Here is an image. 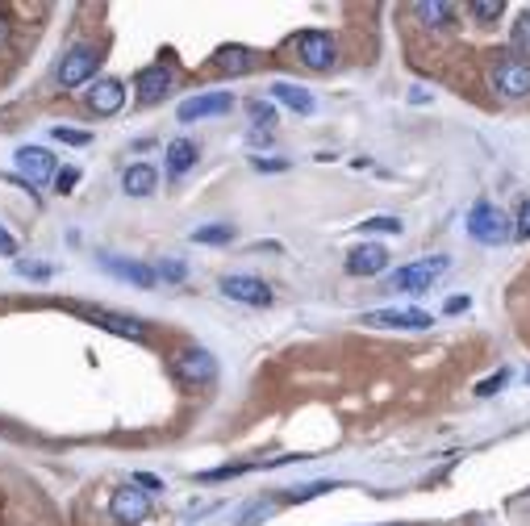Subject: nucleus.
Listing matches in <instances>:
<instances>
[{"label": "nucleus", "instance_id": "1", "mask_svg": "<svg viewBox=\"0 0 530 526\" xmlns=\"http://www.w3.org/2000/svg\"><path fill=\"white\" fill-rule=\"evenodd\" d=\"M489 80L497 88V97L505 100H526L530 97V63L526 59H514V55H497L489 68Z\"/></svg>", "mask_w": 530, "mask_h": 526}, {"label": "nucleus", "instance_id": "2", "mask_svg": "<svg viewBox=\"0 0 530 526\" xmlns=\"http://www.w3.org/2000/svg\"><path fill=\"white\" fill-rule=\"evenodd\" d=\"M447 267H451L447 255H430V259H418V263H409V267H397L384 289L389 292H426V289H435V280L443 276Z\"/></svg>", "mask_w": 530, "mask_h": 526}, {"label": "nucleus", "instance_id": "3", "mask_svg": "<svg viewBox=\"0 0 530 526\" xmlns=\"http://www.w3.org/2000/svg\"><path fill=\"white\" fill-rule=\"evenodd\" d=\"M68 314H76V318H84V322H92V326H100V331H109V334L134 339V343H142V339H147V326H142V322L125 318V314H113V309H105V305L68 301Z\"/></svg>", "mask_w": 530, "mask_h": 526}, {"label": "nucleus", "instance_id": "4", "mask_svg": "<svg viewBox=\"0 0 530 526\" xmlns=\"http://www.w3.org/2000/svg\"><path fill=\"white\" fill-rule=\"evenodd\" d=\"M468 235H472L480 247H502L505 238L514 235V226H510V218H505L497 205L480 201V205H472V213H468Z\"/></svg>", "mask_w": 530, "mask_h": 526}, {"label": "nucleus", "instance_id": "5", "mask_svg": "<svg viewBox=\"0 0 530 526\" xmlns=\"http://www.w3.org/2000/svg\"><path fill=\"white\" fill-rule=\"evenodd\" d=\"M172 372H176L180 385H209L213 376H218V363H213V355L205 351V347H184V351H176L172 355Z\"/></svg>", "mask_w": 530, "mask_h": 526}, {"label": "nucleus", "instance_id": "6", "mask_svg": "<svg viewBox=\"0 0 530 526\" xmlns=\"http://www.w3.org/2000/svg\"><path fill=\"white\" fill-rule=\"evenodd\" d=\"M96 68H100V55L92 46H71L68 55L59 59V84L63 88H80V84H88L96 76Z\"/></svg>", "mask_w": 530, "mask_h": 526}, {"label": "nucleus", "instance_id": "7", "mask_svg": "<svg viewBox=\"0 0 530 526\" xmlns=\"http://www.w3.org/2000/svg\"><path fill=\"white\" fill-rule=\"evenodd\" d=\"M364 326H376V331H430L435 318L426 309H372V314H364Z\"/></svg>", "mask_w": 530, "mask_h": 526}, {"label": "nucleus", "instance_id": "8", "mask_svg": "<svg viewBox=\"0 0 530 526\" xmlns=\"http://www.w3.org/2000/svg\"><path fill=\"white\" fill-rule=\"evenodd\" d=\"M96 263H100L109 276L125 280V284H134V289H155V280H159L155 267H147V263H138V259H122V255H109V251H100Z\"/></svg>", "mask_w": 530, "mask_h": 526}, {"label": "nucleus", "instance_id": "9", "mask_svg": "<svg viewBox=\"0 0 530 526\" xmlns=\"http://www.w3.org/2000/svg\"><path fill=\"white\" fill-rule=\"evenodd\" d=\"M109 514H113V522H122V526L147 522V514H150V493H142L138 485L117 489V493L109 498Z\"/></svg>", "mask_w": 530, "mask_h": 526}, {"label": "nucleus", "instance_id": "10", "mask_svg": "<svg viewBox=\"0 0 530 526\" xmlns=\"http://www.w3.org/2000/svg\"><path fill=\"white\" fill-rule=\"evenodd\" d=\"M297 55H301V63L313 68V71L334 68V38L322 34V29H305V34L297 38Z\"/></svg>", "mask_w": 530, "mask_h": 526}, {"label": "nucleus", "instance_id": "11", "mask_svg": "<svg viewBox=\"0 0 530 526\" xmlns=\"http://www.w3.org/2000/svg\"><path fill=\"white\" fill-rule=\"evenodd\" d=\"M17 171H21L26 184L55 180V155L46 151V147H21V151H17Z\"/></svg>", "mask_w": 530, "mask_h": 526}, {"label": "nucleus", "instance_id": "12", "mask_svg": "<svg viewBox=\"0 0 530 526\" xmlns=\"http://www.w3.org/2000/svg\"><path fill=\"white\" fill-rule=\"evenodd\" d=\"M234 109V97L230 92H201V97H189L184 105L176 109V117L184 125L189 122H201V117H218V113H230Z\"/></svg>", "mask_w": 530, "mask_h": 526}, {"label": "nucleus", "instance_id": "13", "mask_svg": "<svg viewBox=\"0 0 530 526\" xmlns=\"http://www.w3.org/2000/svg\"><path fill=\"white\" fill-rule=\"evenodd\" d=\"M221 292L230 297V301H243V305H255V309H263V305H272V289L263 284L259 276H226L221 280Z\"/></svg>", "mask_w": 530, "mask_h": 526}, {"label": "nucleus", "instance_id": "14", "mask_svg": "<svg viewBox=\"0 0 530 526\" xmlns=\"http://www.w3.org/2000/svg\"><path fill=\"white\" fill-rule=\"evenodd\" d=\"M134 88H138V100L142 105H159V100L172 92V71L164 63H155V68H142L134 76Z\"/></svg>", "mask_w": 530, "mask_h": 526}, {"label": "nucleus", "instance_id": "15", "mask_svg": "<svg viewBox=\"0 0 530 526\" xmlns=\"http://www.w3.org/2000/svg\"><path fill=\"white\" fill-rule=\"evenodd\" d=\"M384 267H389V251H384L381 243H364V247H355L351 255H347V272H351V276H376Z\"/></svg>", "mask_w": 530, "mask_h": 526}, {"label": "nucleus", "instance_id": "16", "mask_svg": "<svg viewBox=\"0 0 530 526\" xmlns=\"http://www.w3.org/2000/svg\"><path fill=\"white\" fill-rule=\"evenodd\" d=\"M122 105H125V88H122V80H96L92 88H88V109L100 113V117L117 113Z\"/></svg>", "mask_w": 530, "mask_h": 526}, {"label": "nucleus", "instance_id": "17", "mask_svg": "<svg viewBox=\"0 0 530 526\" xmlns=\"http://www.w3.org/2000/svg\"><path fill=\"white\" fill-rule=\"evenodd\" d=\"M251 68H255V59H251L246 46H221L218 55H213V71H221V76H243Z\"/></svg>", "mask_w": 530, "mask_h": 526}, {"label": "nucleus", "instance_id": "18", "mask_svg": "<svg viewBox=\"0 0 530 526\" xmlns=\"http://www.w3.org/2000/svg\"><path fill=\"white\" fill-rule=\"evenodd\" d=\"M272 97L280 100V105H288L293 113H301V117H309L313 113L309 88H301V84H272Z\"/></svg>", "mask_w": 530, "mask_h": 526}, {"label": "nucleus", "instance_id": "19", "mask_svg": "<svg viewBox=\"0 0 530 526\" xmlns=\"http://www.w3.org/2000/svg\"><path fill=\"white\" fill-rule=\"evenodd\" d=\"M414 13H418L426 26L443 29V26H451V21H455V13H460V9H455V4H443V0H418V4H414Z\"/></svg>", "mask_w": 530, "mask_h": 526}, {"label": "nucleus", "instance_id": "20", "mask_svg": "<svg viewBox=\"0 0 530 526\" xmlns=\"http://www.w3.org/2000/svg\"><path fill=\"white\" fill-rule=\"evenodd\" d=\"M125 193L130 196H150L155 193V184H159V176H155V167L147 163H134V167H125Z\"/></svg>", "mask_w": 530, "mask_h": 526}, {"label": "nucleus", "instance_id": "21", "mask_svg": "<svg viewBox=\"0 0 530 526\" xmlns=\"http://www.w3.org/2000/svg\"><path fill=\"white\" fill-rule=\"evenodd\" d=\"M192 163H197V142H189V139L167 142V171L172 176H184Z\"/></svg>", "mask_w": 530, "mask_h": 526}, {"label": "nucleus", "instance_id": "22", "mask_svg": "<svg viewBox=\"0 0 530 526\" xmlns=\"http://www.w3.org/2000/svg\"><path fill=\"white\" fill-rule=\"evenodd\" d=\"M192 238H197V243H205V247H218V243H230V238H234V226L230 222L201 226V230H192Z\"/></svg>", "mask_w": 530, "mask_h": 526}, {"label": "nucleus", "instance_id": "23", "mask_svg": "<svg viewBox=\"0 0 530 526\" xmlns=\"http://www.w3.org/2000/svg\"><path fill=\"white\" fill-rule=\"evenodd\" d=\"M502 0H472V4H468V17H472V21H493V17H502Z\"/></svg>", "mask_w": 530, "mask_h": 526}, {"label": "nucleus", "instance_id": "24", "mask_svg": "<svg viewBox=\"0 0 530 526\" xmlns=\"http://www.w3.org/2000/svg\"><path fill=\"white\" fill-rule=\"evenodd\" d=\"M510 38H514V51H518V55H530V9L514 21V34H510Z\"/></svg>", "mask_w": 530, "mask_h": 526}, {"label": "nucleus", "instance_id": "25", "mask_svg": "<svg viewBox=\"0 0 530 526\" xmlns=\"http://www.w3.org/2000/svg\"><path fill=\"white\" fill-rule=\"evenodd\" d=\"M364 230H381V235H401V218L393 213H376V218H367Z\"/></svg>", "mask_w": 530, "mask_h": 526}, {"label": "nucleus", "instance_id": "26", "mask_svg": "<svg viewBox=\"0 0 530 526\" xmlns=\"http://www.w3.org/2000/svg\"><path fill=\"white\" fill-rule=\"evenodd\" d=\"M330 481H317V485H301V489H288L285 493V501H309V498H317V493H330Z\"/></svg>", "mask_w": 530, "mask_h": 526}, {"label": "nucleus", "instance_id": "27", "mask_svg": "<svg viewBox=\"0 0 530 526\" xmlns=\"http://www.w3.org/2000/svg\"><path fill=\"white\" fill-rule=\"evenodd\" d=\"M55 139L68 142V147H88V142H92V134H84V130H68V125H55Z\"/></svg>", "mask_w": 530, "mask_h": 526}, {"label": "nucleus", "instance_id": "28", "mask_svg": "<svg viewBox=\"0 0 530 526\" xmlns=\"http://www.w3.org/2000/svg\"><path fill=\"white\" fill-rule=\"evenodd\" d=\"M505 380H510V372H497V376H489V380H480V385H476V397H493V393H497V388L505 385Z\"/></svg>", "mask_w": 530, "mask_h": 526}, {"label": "nucleus", "instance_id": "29", "mask_svg": "<svg viewBox=\"0 0 530 526\" xmlns=\"http://www.w3.org/2000/svg\"><path fill=\"white\" fill-rule=\"evenodd\" d=\"M251 117H255L259 125H272L276 122V109L268 105V100H251Z\"/></svg>", "mask_w": 530, "mask_h": 526}, {"label": "nucleus", "instance_id": "30", "mask_svg": "<svg viewBox=\"0 0 530 526\" xmlns=\"http://www.w3.org/2000/svg\"><path fill=\"white\" fill-rule=\"evenodd\" d=\"M80 180V171L76 167H63V171H55V193H71V184Z\"/></svg>", "mask_w": 530, "mask_h": 526}, {"label": "nucleus", "instance_id": "31", "mask_svg": "<svg viewBox=\"0 0 530 526\" xmlns=\"http://www.w3.org/2000/svg\"><path fill=\"white\" fill-rule=\"evenodd\" d=\"M251 167H255V171H285L288 159H263V155H251Z\"/></svg>", "mask_w": 530, "mask_h": 526}, {"label": "nucleus", "instance_id": "32", "mask_svg": "<svg viewBox=\"0 0 530 526\" xmlns=\"http://www.w3.org/2000/svg\"><path fill=\"white\" fill-rule=\"evenodd\" d=\"M514 235H518V238H530V201H522V209H518Z\"/></svg>", "mask_w": 530, "mask_h": 526}, {"label": "nucleus", "instance_id": "33", "mask_svg": "<svg viewBox=\"0 0 530 526\" xmlns=\"http://www.w3.org/2000/svg\"><path fill=\"white\" fill-rule=\"evenodd\" d=\"M17 272H21V276H34V280H46L51 276V267H46V263H17Z\"/></svg>", "mask_w": 530, "mask_h": 526}, {"label": "nucleus", "instance_id": "34", "mask_svg": "<svg viewBox=\"0 0 530 526\" xmlns=\"http://www.w3.org/2000/svg\"><path fill=\"white\" fill-rule=\"evenodd\" d=\"M134 485L142 489V493H159V489H164V481H159V476H150V472H138Z\"/></svg>", "mask_w": 530, "mask_h": 526}, {"label": "nucleus", "instance_id": "35", "mask_svg": "<svg viewBox=\"0 0 530 526\" xmlns=\"http://www.w3.org/2000/svg\"><path fill=\"white\" fill-rule=\"evenodd\" d=\"M268 514H272V501H259V506H251L243 514V526H255V518H268Z\"/></svg>", "mask_w": 530, "mask_h": 526}, {"label": "nucleus", "instance_id": "36", "mask_svg": "<svg viewBox=\"0 0 530 526\" xmlns=\"http://www.w3.org/2000/svg\"><path fill=\"white\" fill-rule=\"evenodd\" d=\"M159 276H167V280H184V263H180V259L159 263Z\"/></svg>", "mask_w": 530, "mask_h": 526}, {"label": "nucleus", "instance_id": "37", "mask_svg": "<svg viewBox=\"0 0 530 526\" xmlns=\"http://www.w3.org/2000/svg\"><path fill=\"white\" fill-rule=\"evenodd\" d=\"M0 255H17V238L4 226H0Z\"/></svg>", "mask_w": 530, "mask_h": 526}, {"label": "nucleus", "instance_id": "38", "mask_svg": "<svg viewBox=\"0 0 530 526\" xmlns=\"http://www.w3.org/2000/svg\"><path fill=\"white\" fill-rule=\"evenodd\" d=\"M468 305H472V301H468V297H451V301L443 305V309H447V314H463Z\"/></svg>", "mask_w": 530, "mask_h": 526}, {"label": "nucleus", "instance_id": "39", "mask_svg": "<svg viewBox=\"0 0 530 526\" xmlns=\"http://www.w3.org/2000/svg\"><path fill=\"white\" fill-rule=\"evenodd\" d=\"M4 42H9V21L0 17V46H4Z\"/></svg>", "mask_w": 530, "mask_h": 526}, {"label": "nucleus", "instance_id": "40", "mask_svg": "<svg viewBox=\"0 0 530 526\" xmlns=\"http://www.w3.org/2000/svg\"><path fill=\"white\" fill-rule=\"evenodd\" d=\"M526 380H530V372H526Z\"/></svg>", "mask_w": 530, "mask_h": 526}]
</instances>
